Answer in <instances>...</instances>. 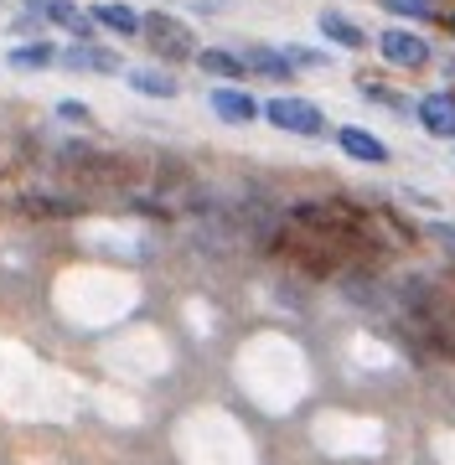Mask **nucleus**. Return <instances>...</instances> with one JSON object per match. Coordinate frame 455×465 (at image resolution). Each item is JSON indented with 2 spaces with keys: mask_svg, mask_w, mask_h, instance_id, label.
<instances>
[{
  "mask_svg": "<svg viewBox=\"0 0 455 465\" xmlns=\"http://www.w3.org/2000/svg\"><path fill=\"white\" fill-rule=\"evenodd\" d=\"M140 36L151 42V52L161 63H197V52H203L197 47V32H192L182 16H171V11H145Z\"/></svg>",
  "mask_w": 455,
  "mask_h": 465,
  "instance_id": "f257e3e1",
  "label": "nucleus"
},
{
  "mask_svg": "<svg viewBox=\"0 0 455 465\" xmlns=\"http://www.w3.org/2000/svg\"><path fill=\"white\" fill-rule=\"evenodd\" d=\"M264 119H270L280 134H301V140H321L326 134V109L301 94H280V99L264 104Z\"/></svg>",
  "mask_w": 455,
  "mask_h": 465,
  "instance_id": "f03ea898",
  "label": "nucleus"
},
{
  "mask_svg": "<svg viewBox=\"0 0 455 465\" xmlns=\"http://www.w3.org/2000/svg\"><path fill=\"white\" fill-rule=\"evenodd\" d=\"M378 57L393 67H404V73H420V67H430V42H424L420 32H409V26H388V32H378Z\"/></svg>",
  "mask_w": 455,
  "mask_h": 465,
  "instance_id": "7ed1b4c3",
  "label": "nucleus"
},
{
  "mask_svg": "<svg viewBox=\"0 0 455 465\" xmlns=\"http://www.w3.org/2000/svg\"><path fill=\"white\" fill-rule=\"evenodd\" d=\"M414 119L430 140H455V94L450 88H430L414 99Z\"/></svg>",
  "mask_w": 455,
  "mask_h": 465,
  "instance_id": "20e7f679",
  "label": "nucleus"
},
{
  "mask_svg": "<svg viewBox=\"0 0 455 465\" xmlns=\"http://www.w3.org/2000/svg\"><path fill=\"white\" fill-rule=\"evenodd\" d=\"M207 109H213L223 124H253V119H264V104L238 84H218L213 94H207Z\"/></svg>",
  "mask_w": 455,
  "mask_h": 465,
  "instance_id": "39448f33",
  "label": "nucleus"
},
{
  "mask_svg": "<svg viewBox=\"0 0 455 465\" xmlns=\"http://www.w3.org/2000/svg\"><path fill=\"white\" fill-rule=\"evenodd\" d=\"M337 150L347 155V161H357V166H388V161H393L388 140H378V134L362 130V124H341V130H337Z\"/></svg>",
  "mask_w": 455,
  "mask_h": 465,
  "instance_id": "423d86ee",
  "label": "nucleus"
},
{
  "mask_svg": "<svg viewBox=\"0 0 455 465\" xmlns=\"http://www.w3.org/2000/svg\"><path fill=\"white\" fill-rule=\"evenodd\" d=\"M57 67H68V73H124V57L114 47H99V42H73L68 52H57Z\"/></svg>",
  "mask_w": 455,
  "mask_h": 465,
  "instance_id": "0eeeda50",
  "label": "nucleus"
},
{
  "mask_svg": "<svg viewBox=\"0 0 455 465\" xmlns=\"http://www.w3.org/2000/svg\"><path fill=\"white\" fill-rule=\"evenodd\" d=\"M238 57H243V67H249L253 78H270V84H290V78H295V63L285 57V47L253 42V47H243Z\"/></svg>",
  "mask_w": 455,
  "mask_h": 465,
  "instance_id": "6e6552de",
  "label": "nucleus"
},
{
  "mask_svg": "<svg viewBox=\"0 0 455 465\" xmlns=\"http://www.w3.org/2000/svg\"><path fill=\"white\" fill-rule=\"evenodd\" d=\"M124 84L135 88L140 99H176V94H182V84H176V73H171V67H124Z\"/></svg>",
  "mask_w": 455,
  "mask_h": 465,
  "instance_id": "1a4fd4ad",
  "label": "nucleus"
},
{
  "mask_svg": "<svg viewBox=\"0 0 455 465\" xmlns=\"http://www.w3.org/2000/svg\"><path fill=\"white\" fill-rule=\"evenodd\" d=\"M316 26H321V36H326L331 47H341V52H362V47L372 42V36L362 32V26H357L352 16H341V11H321Z\"/></svg>",
  "mask_w": 455,
  "mask_h": 465,
  "instance_id": "9d476101",
  "label": "nucleus"
},
{
  "mask_svg": "<svg viewBox=\"0 0 455 465\" xmlns=\"http://www.w3.org/2000/svg\"><path fill=\"white\" fill-rule=\"evenodd\" d=\"M88 16H94V26H104V32H114V36H140V21H145L130 0H99Z\"/></svg>",
  "mask_w": 455,
  "mask_h": 465,
  "instance_id": "9b49d317",
  "label": "nucleus"
},
{
  "mask_svg": "<svg viewBox=\"0 0 455 465\" xmlns=\"http://www.w3.org/2000/svg\"><path fill=\"white\" fill-rule=\"evenodd\" d=\"M5 63L16 67V73H47V67H57V47H52L47 36H32V42H16V47L5 52Z\"/></svg>",
  "mask_w": 455,
  "mask_h": 465,
  "instance_id": "f8f14e48",
  "label": "nucleus"
},
{
  "mask_svg": "<svg viewBox=\"0 0 455 465\" xmlns=\"http://www.w3.org/2000/svg\"><path fill=\"white\" fill-rule=\"evenodd\" d=\"M197 67H203L207 78H223V84H243L249 78V67H243V57L233 47H203L197 52Z\"/></svg>",
  "mask_w": 455,
  "mask_h": 465,
  "instance_id": "ddd939ff",
  "label": "nucleus"
},
{
  "mask_svg": "<svg viewBox=\"0 0 455 465\" xmlns=\"http://www.w3.org/2000/svg\"><path fill=\"white\" fill-rule=\"evenodd\" d=\"M357 88H362V99H368V104H383V109H393V114H414V104H409L399 88L378 84V78H362Z\"/></svg>",
  "mask_w": 455,
  "mask_h": 465,
  "instance_id": "4468645a",
  "label": "nucleus"
},
{
  "mask_svg": "<svg viewBox=\"0 0 455 465\" xmlns=\"http://www.w3.org/2000/svg\"><path fill=\"white\" fill-rule=\"evenodd\" d=\"M388 16H404V21H435L440 16V0H378Z\"/></svg>",
  "mask_w": 455,
  "mask_h": 465,
  "instance_id": "2eb2a0df",
  "label": "nucleus"
},
{
  "mask_svg": "<svg viewBox=\"0 0 455 465\" xmlns=\"http://www.w3.org/2000/svg\"><path fill=\"white\" fill-rule=\"evenodd\" d=\"M285 57L295 63V73H301V67H331V52H321V47H301V42H295V47H285Z\"/></svg>",
  "mask_w": 455,
  "mask_h": 465,
  "instance_id": "dca6fc26",
  "label": "nucleus"
},
{
  "mask_svg": "<svg viewBox=\"0 0 455 465\" xmlns=\"http://www.w3.org/2000/svg\"><path fill=\"white\" fill-rule=\"evenodd\" d=\"M424 238H430V243H440V249H445V253L455 259V223H445V217H435V223L424 228Z\"/></svg>",
  "mask_w": 455,
  "mask_h": 465,
  "instance_id": "f3484780",
  "label": "nucleus"
},
{
  "mask_svg": "<svg viewBox=\"0 0 455 465\" xmlns=\"http://www.w3.org/2000/svg\"><path fill=\"white\" fill-rule=\"evenodd\" d=\"M57 119H68V124H94V109L78 104V99H63L57 104Z\"/></svg>",
  "mask_w": 455,
  "mask_h": 465,
  "instance_id": "a211bd4d",
  "label": "nucleus"
},
{
  "mask_svg": "<svg viewBox=\"0 0 455 465\" xmlns=\"http://www.w3.org/2000/svg\"><path fill=\"white\" fill-rule=\"evenodd\" d=\"M11 32H16V36H26V32H42V16H36V11H32V16H16V26H11Z\"/></svg>",
  "mask_w": 455,
  "mask_h": 465,
  "instance_id": "6ab92c4d",
  "label": "nucleus"
},
{
  "mask_svg": "<svg viewBox=\"0 0 455 465\" xmlns=\"http://www.w3.org/2000/svg\"><path fill=\"white\" fill-rule=\"evenodd\" d=\"M450 32H455V16H450Z\"/></svg>",
  "mask_w": 455,
  "mask_h": 465,
  "instance_id": "aec40b11",
  "label": "nucleus"
}]
</instances>
